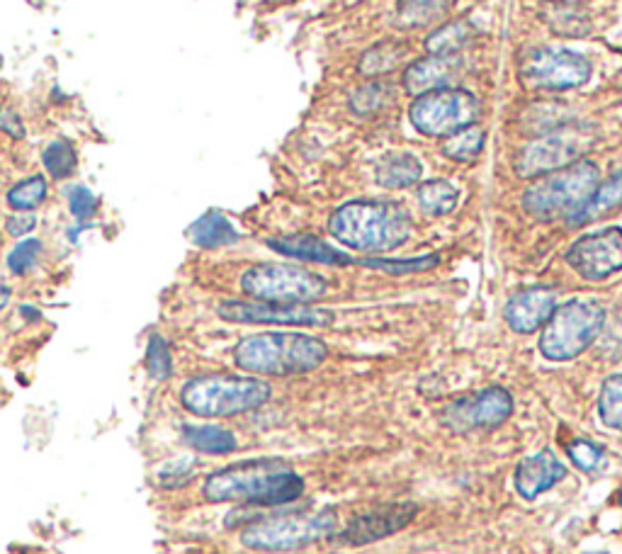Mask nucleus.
<instances>
[{
    "label": "nucleus",
    "mask_w": 622,
    "mask_h": 554,
    "mask_svg": "<svg viewBox=\"0 0 622 554\" xmlns=\"http://www.w3.org/2000/svg\"><path fill=\"white\" fill-rule=\"evenodd\" d=\"M569 457H572V462L584 472H596L598 467H603L606 462L603 447L591 441H574L569 445Z\"/></svg>",
    "instance_id": "nucleus-39"
},
{
    "label": "nucleus",
    "mask_w": 622,
    "mask_h": 554,
    "mask_svg": "<svg viewBox=\"0 0 622 554\" xmlns=\"http://www.w3.org/2000/svg\"><path fill=\"white\" fill-rule=\"evenodd\" d=\"M618 504H620V506H622V492H620V494H618Z\"/></svg>",
    "instance_id": "nucleus-46"
},
{
    "label": "nucleus",
    "mask_w": 622,
    "mask_h": 554,
    "mask_svg": "<svg viewBox=\"0 0 622 554\" xmlns=\"http://www.w3.org/2000/svg\"><path fill=\"white\" fill-rule=\"evenodd\" d=\"M600 183L598 166L594 161H576L566 168L547 173L525 190L523 205L535 219L552 221L572 219L582 209Z\"/></svg>",
    "instance_id": "nucleus-5"
},
{
    "label": "nucleus",
    "mask_w": 622,
    "mask_h": 554,
    "mask_svg": "<svg viewBox=\"0 0 622 554\" xmlns=\"http://www.w3.org/2000/svg\"><path fill=\"white\" fill-rule=\"evenodd\" d=\"M329 231L347 249L385 253L408 241L414 231L411 215L397 202L357 200L339 207L329 219Z\"/></svg>",
    "instance_id": "nucleus-2"
},
{
    "label": "nucleus",
    "mask_w": 622,
    "mask_h": 554,
    "mask_svg": "<svg viewBox=\"0 0 622 554\" xmlns=\"http://www.w3.org/2000/svg\"><path fill=\"white\" fill-rule=\"evenodd\" d=\"M144 368L149 372L154 382H168L175 372L173 350L171 344L161 334H151L146 340V353H144Z\"/></svg>",
    "instance_id": "nucleus-28"
},
{
    "label": "nucleus",
    "mask_w": 622,
    "mask_h": 554,
    "mask_svg": "<svg viewBox=\"0 0 622 554\" xmlns=\"http://www.w3.org/2000/svg\"><path fill=\"white\" fill-rule=\"evenodd\" d=\"M591 142L594 134L582 130V127H554L552 132L533 138L523 148L519 161H515V170L521 178H542L554 173V170L576 164Z\"/></svg>",
    "instance_id": "nucleus-10"
},
{
    "label": "nucleus",
    "mask_w": 622,
    "mask_h": 554,
    "mask_svg": "<svg viewBox=\"0 0 622 554\" xmlns=\"http://www.w3.org/2000/svg\"><path fill=\"white\" fill-rule=\"evenodd\" d=\"M41 253H45V241L41 239H32V237L20 239L5 258L8 270L17 277L29 275L39 265Z\"/></svg>",
    "instance_id": "nucleus-33"
},
{
    "label": "nucleus",
    "mask_w": 622,
    "mask_h": 554,
    "mask_svg": "<svg viewBox=\"0 0 622 554\" xmlns=\"http://www.w3.org/2000/svg\"><path fill=\"white\" fill-rule=\"evenodd\" d=\"M513 413V397L503 387H489L472 397L452 401L440 413V421L452 433H469L477 429H497Z\"/></svg>",
    "instance_id": "nucleus-13"
},
{
    "label": "nucleus",
    "mask_w": 622,
    "mask_h": 554,
    "mask_svg": "<svg viewBox=\"0 0 622 554\" xmlns=\"http://www.w3.org/2000/svg\"><path fill=\"white\" fill-rule=\"evenodd\" d=\"M598 413L608 429L622 431V375H610L598 397Z\"/></svg>",
    "instance_id": "nucleus-31"
},
{
    "label": "nucleus",
    "mask_w": 622,
    "mask_h": 554,
    "mask_svg": "<svg viewBox=\"0 0 622 554\" xmlns=\"http://www.w3.org/2000/svg\"><path fill=\"white\" fill-rule=\"evenodd\" d=\"M438 263H440L438 255H424V258H411V261H387V258L363 261V265H367V268H377V270H385V273H392V275L424 273V270L436 268Z\"/></svg>",
    "instance_id": "nucleus-38"
},
{
    "label": "nucleus",
    "mask_w": 622,
    "mask_h": 554,
    "mask_svg": "<svg viewBox=\"0 0 622 554\" xmlns=\"http://www.w3.org/2000/svg\"><path fill=\"white\" fill-rule=\"evenodd\" d=\"M326 356H329V348L324 340L292 332L246 336L234 348L236 368L258 377L307 375L321 368Z\"/></svg>",
    "instance_id": "nucleus-3"
},
{
    "label": "nucleus",
    "mask_w": 622,
    "mask_h": 554,
    "mask_svg": "<svg viewBox=\"0 0 622 554\" xmlns=\"http://www.w3.org/2000/svg\"><path fill=\"white\" fill-rule=\"evenodd\" d=\"M566 263L584 280H606L622 270V229H603L578 239L566 253Z\"/></svg>",
    "instance_id": "nucleus-14"
},
{
    "label": "nucleus",
    "mask_w": 622,
    "mask_h": 554,
    "mask_svg": "<svg viewBox=\"0 0 622 554\" xmlns=\"http://www.w3.org/2000/svg\"><path fill=\"white\" fill-rule=\"evenodd\" d=\"M10 302H13V290H10V285L0 282V312H3V309H8Z\"/></svg>",
    "instance_id": "nucleus-44"
},
{
    "label": "nucleus",
    "mask_w": 622,
    "mask_h": 554,
    "mask_svg": "<svg viewBox=\"0 0 622 554\" xmlns=\"http://www.w3.org/2000/svg\"><path fill=\"white\" fill-rule=\"evenodd\" d=\"M557 3H562V5H574L578 8L582 3H588V0H557Z\"/></svg>",
    "instance_id": "nucleus-45"
},
{
    "label": "nucleus",
    "mask_w": 622,
    "mask_h": 554,
    "mask_svg": "<svg viewBox=\"0 0 622 554\" xmlns=\"http://www.w3.org/2000/svg\"><path fill=\"white\" fill-rule=\"evenodd\" d=\"M458 76L455 57H426L414 61L404 73V88L408 95H426L430 91L448 88L452 79Z\"/></svg>",
    "instance_id": "nucleus-18"
},
{
    "label": "nucleus",
    "mask_w": 622,
    "mask_h": 554,
    "mask_svg": "<svg viewBox=\"0 0 622 554\" xmlns=\"http://www.w3.org/2000/svg\"><path fill=\"white\" fill-rule=\"evenodd\" d=\"M389 98H392V88H389V85L385 83L365 85V88H361L353 95V110L370 115L375 110H382L389 103Z\"/></svg>",
    "instance_id": "nucleus-37"
},
{
    "label": "nucleus",
    "mask_w": 622,
    "mask_h": 554,
    "mask_svg": "<svg viewBox=\"0 0 622 554\" xmlns=\"http://www.w3.org/2000/svg\"><path fill=\"white\" fill-rule=\"evenodd\" d=\"M37 224L39 219L35 212H13V215L5 219V231L13 239H27L29 233L37 229Z\"/></svg>",
    "instance_id": "nucleus-40"
},
{
    "label": "nucleus",
    "mask_w": 622,
    "mask_h": 554,
    "mask_svg": "<svg viewBox=\"0 0 622 554\" xmlns=\"http://www.w3.org/2000/svg\"><path fill=\"white\" fill-rule=\"evenodd\" d=\"M219 318L229 324H263V326H331L333 312L309 304L280 302H241L227 300L217 306Z\"/></svg>",
    "instance_id": "nucleus-12"
},
{
    "label": "nucleus",
    "mask_w": 622,
    "mask_h": 554,
    "mask_svg": "<svg viewBox=\"0 0 622 554\" xmlns=\"http://www.w3.org/2000/svg\"><path fill=\"white\" fill-rule=\"evenodd\" d=\"M190 239H193L195 246L212 251L236 243L239 231L221 212H207V215L199 217L193 227H190Z\"/></svg>",
    "instance_id": "nucleus-21"
},
{
    "label": "nucleus",
    "mask_w": 622,
    "mask_h": 554,
    "mask_svg": "<svg viewBox=\"0 0 622 554\" xmlns=\"http://www.w3.org/2000/svg\"><path fill=\"white\" fill-rule=\"evenodd\" d=\"M418 516L416 504H389L379 506L370 514L355 516L341 532L345 545H370V542L392 538L394 532L411 526V520Z\"/></svg>",
    "instance_id": "nucleus-15"
},
{
    "label": "nucleus",
    "mask_w": 622,
    "mask_h": 554,
    "mask_svg": "<svg viewBox=\"0 0 622 554\" xmlns=\"http://www.w3.org/2000/svg\"><path fill=\"white\" fill-rule=\"evenodd\" d=\"M241 290L258 302L309 304L321 300L329 290V282L321 275L297 268V265L266 263L253 265L241 275Z\"/></svg>",
    "instance_id": "nucleus-8"
},
{
    "label": "nucleus",
    "mask_w": 622,
    "mask_h": 554,
    "mask_svg": "<svg viewBox=\"0 0 622 554\" xmlns=\"http://www.w3.org/2000/svg\"><path fill=\"white\" fill-rule=\"evenodd\" d=\"M199 472V457L195 455H178L158 462L154 470V484L161 492H178L187 486Z\"/></svg>",
    "instance_id": "nucleus-23"
},
{
    "label": "nucleus",
    "mask_w": 622,
    "mask_h": 554,
    "mask_svg": "<svg viewBox=\"0 0 622 554\" xmlns=\"http://www.w3.org/2000/svg\"><path fill=\"white\" fill-rule=\"evenodd\" d=\"M420 173H424V168H420V161L414 154H387L377 164L375 180L382 188L399 190L418 183Z\"/></svg>",
    "instance_id": "nucleus-22"
},
{
    "label": "nucleus",
    "mask_w": 622,
    "mask_h": 554,
    "mask_svg": "<svg viewBox=\"0 0 622 554\" xmlns=\"http://www.w3.org/2000/svg\"><path fill=\"white\" fill-rule=\"evenodd\" d=\"M100 209V200L88 185H73L69 188V212L71 217L86 224L93 221Z\"/></svg>",
    "instance_id": "nucleus-35"
},
{
    "label": "nucleus",
    "mask_w": 622,
    "mask_h": 554,
    "mask_svg": "<svg viewBox=\"0 0 622 554\" xmlns=\"http://www.w3.org/2000/svg\"><path fill=\"white\" fill-rule=\"evenodd\" d=\"M557 309V294L550 287H530L513 294L509 304L503 309L505 324H509L515 334H535L537 328L547 324Z\"/></svg>",
    "instance_id": "nucleus-16"
},
{
    "label": "nucleus",
    "mask_w": 622,
    "mask_h": 554,
    "mask_svg": "<svg viewBox=\"0 0 622 554\" xmlns=\"http://www.w3.org/2000/svg\"><path fill=\"white\" fill-rule=\"evenodd\" d=\"M181 443L195 455H231L239 450L236 435L217 423H183Z\"/></svg>",
    "instance_id": "nucleus-19"
},
{
    "label": "nucleus",
    "mask_w": 622,
    "mask_h": 554,
    "mask_svg": "<svg viewBox=\"0 0 622 554\" xmlns=\"http://www.w3.org/2000/svg\"><path fill=\"white\" fill-rule=\"evenodd\" d=\"M268 246L282 255H290V258H300V261H309V263H324V265L351 263V255H345L339 249H333L329 246V243H324L321 239H314V237L270 239Z\"/></svg>",
    "instance_id": "nucleus-20"
},
{
    "label": "nucleus",
    "mask_w": 622,
    "mask_h": 554,
    "mask_svg": "<svg viewBox=\"0 0 622 554\" xmlns=\"http://www.w3.org/2000/svg\"><path fill=\"white\" fill-rule=\"evenodd\" d=\"M606 324L603 306L594 300H572L557 306L540 336V353L552 362H566L584 353Z\"/></svg>",
    "instance_id": "nucleus-7"
},
{
    "label": "nucleus",
    "mask_w": 622,
    "mask_h": 554,
    "mask_svg": "<svg viewBox=\"0 0 622 554\" xmlns=\"http://www.w3.org/2000/svg\"><path fill=\"white\" fill-rule=\"evenodd\" d=\"M455 0H399L397 17L402 27H424L448 15Z\"/></svg>",
    "instance_id": "nucleus-24"
},
{
    "label": "nucleus",
    "mask_w": 622,
    "mask_h": 554,
    "mask_svg": "<svg viewBox=\"0 0 622 554\" xmlns=\"http://www.w3.org/2000/svg\"><path fill=\"white\" fill-rule=\"evenodd\" d=\"M408 115L420 134L448 138L477 122L479 103L467 91L440 88L418 95Z\"/></svg>",
    "instance_id": "nucleus-9"
},
{
    "label": "nucleus",
    "mask_w": 622,
    "mask_h": 554,
    "mask_svg": "<svg viewBox=\"0 0 622 554\" xmlns=\"http://www.w3.org/2000/svg\"><path fill=\"white\" fill-rule=\"evenodd\" d=\"M566 477V467L552 450H540L523 457L519 470H515V489L523 498H535L550 492Z\"/></svg>",
    "instance_id": "nucleus-17"
},
{
    "label": "nucleus",
    "mask_w": 622,
    "mask_h": 554,
    "mask_svg": "<svg viewBox=\"0 0 622 554\" xmlns=\"http://www.w3.org/2000/svg\"><path fill=\"white\" fill-rule=\"evenodd\" d=\"M17 314H20V318H23L25 324H39L41 322V312L35 304H20Z\"/></svg>",
    "instance_id": "nucleus-42"
},
{
    "label": "nucleus",
    "mask_w": 622,
    "mask_h": 554,
    "mask_svg": "<svg viewBox=\"0 0 622 554\" xmlns=\"http://www.w3.org/2000/svg\"><path fill=\"white\" fill-rule=\"evenodd\" d=\"M336 530V510H307L263 518L241 530V545L256 552H292L329 538Z\"/></svg>",
    "instance_id": "nucleus-6"
},
{
    "label": "nucleus",
    "mask_w": 622,
    "mask_h": 554,
    "mask_svg": "<svg viewBox=\"0 0 622 554\" xmlns=\"http://www.w3.org/2000/svg\"><path fill=\"white\" fill-rule=\"evenodd\" d=\"M0 243H3V233H0Z\"/></svg>",
    "instance_id": "nucleus-47"
},
{
    "label": "nucleus",
    "mask_w": 622,
    "mask_h": 554,
    "mask_svg": "<svg viewBox=\"0 0 622 554\" xmlns=\"http://www.w3.org/2000/svg\"><path fill=\"white\" fill-rule=\"evenodd\" d=\"M591 76V61L564 49H535L521 63V79L535 91L576 88Z\"/></svg>",
    "instance_id": "nucleus-11"
},
{
    "label": "nucleus",
    "mask_w": 622,
    "mask_h": 554,
    "mask_svg": "<svg viewBox=\"0 0 622 554\" xmlns=\"http://www.w3.org/2000/svg\"><path fill=\"white\" fill-rule=\"evenodd\" d=\"M404 55H406V47L387 41V45H379L367 51L361 61V73H365V76H377L379 73V76H382V73L399 67V61L404 59Z\"/></svg>",
    "instance_id": "nucleus-34"
},
{
    "label": "nucleus",
    "mask_w": 622,
    "mask_h": 554,
    "mask_svg": "<svg viewBox=\"0 0 622 554\" xmlns=\"http://www.w3.org/2000/svg\"><path fill=\"white\" fill-rule=\"evenodd\" d=\"M620 202H622V173L606 180L603 185L598 183V188L594 190V195L588 197L586 205L576 212V215L572 217V221L584 224V221L603 217V215H608L610 209L618 207Z\"/></svg>",
    "instance_id": "nucleus-26"
},
{
    "label": "nucleus",
    "mask_w": 622,
    "mask_h": 554,
    "mask_svg": "<svg viewBox=\"0 0 622 554\" xmlns=\"http://www.w3.org/2000/svg\"><path fill=\"white\" fill-rule=\"evenodd\" d=\"M416 197H418L420 209L434 217H442V215H450V212L458 207L460 193H458V188H452L450 183H446V180H428V183L418 188Z\"/></svg>",
    "instance_id": "nucleus-27"
},
{
    "label": "nucleus",
    "mask_w": 622,
    "mask_h": 554,
    "mask_svg": "<svg viewBox=\"0 0 622 554\" xmlns=\"http://www.w3.org/2000/svg\"><path fill=\"white\" fill-rule=\"evenodd\" d=\"M93 224L90 221H86V224H81V221H76L73 224V227L66 231V239H69V243H78V239H81V233L86 231V229H90Z\"/></svg>",
    "instance_id": "nucleus-43"
},
{
    "label": "nucleus",
    "mask_w": 622,
    "mask_h": 554,
    "mask_svg": "<svg viewBox=\"0 0 622 554\" xmlns=\"http://www.w3.org/2000/svg\"><path fill=\"white\" fill-rule=\"evenodd\" d=\"M0 132H5L13 138H23L25 124H23V120H20V115H15L13 110H8V108H0Z\"/></svg>",
    "instance_id": "nucleus-41"
},
{
    "label": "nucleus",
    "mask_w": 622,
    "mask_h": 554,
    "mask_svg": "<svg viewBox=\"0 0 622 554\" xmlns=\"http://www.w3.org/2000/svg\"><path fill=\"white\" fill-rule=\"evenodd\" d=\"M550 25L554 32H560V35H566V37H582L588 32L586 17L578 13L574 5H562V3L554 5Z\"/></svg>",
    "instance_id": "nucleus-36"
},
{
    "label": "nucleus",
    "mask_w": 622,
    "mask_h": 554,
    "mask_svg": "<svg viewBox=\"0 0 622 554\" xmlns=\"http://www.w3.org/2000/svg\"><path fill=\"white\" fill-rule=\"evenodd\" d=\"M600 554H606V552H600Z\"/></svg>",
    "instance_id": "nucleus-48"
},
{
    "label": "nucleus",
    "mask_w": 622,
    "mask_h": 554,
    "mask_svg": "<svg viewBox=\"0 0 622 554\" xmlns=\"http://www.w3.org/2000/svg\"><path fill=\"white\" fill-rule=\"evenodd\" d=\"M266 380L239 375H197L183 382L178 401L195 419H231L260 409L270 399Z\"/></svg>",
    "instance_id": "nucleus-4"
},
{
    "label": "nucleus",
    "mask_w": 622,
    "mask_h": 554,
    "mask_svg": "<svg viewBox=\"0 0 622 554\" xmlns=\"http://www.w3.org/2000/svg\"><path fill=\"white\" fill-rule=\"evenodd\" d=\"M481 148H484V132L477 130L474 124L465 127V130H460L458 134H452L442 142V154L458 164L477 161Z\"/></svg>",
    "instance_id": "nucleus-30"
},
{
    "label": "nucleus",
    "mask_w": 622,
    "mask_h": 554,
    "mask_svg": "<svg viewBox=\"0 0 622 554\" xmlns=\"http://www.w3.org/2000/svg\"><path fill=\"white\" fill-rule=\"evenodd\" d=\"M47 197H49V180L41 173H35L10 188L5 202L13 212H35L45 205Z\"/></svg>",
    "instance_id": "nucleus-25"
},
{
    "label": "nucleus",
    "mask_w": 622,
    "mask_h": 554,
    "mask_svg": "<svg viewBox=\"0 0 622 554\" xmlns=\"http://www.w3.org/2000/svg\"><path fill=\"white\" fill-rule=\"evenodd\" d=\"M41 166H45L47 173L54 180H69L78 168L76 148H73V144H69L66 138H57V142H51L45 152H41Z\"/></svg>",
    "instance_id": "nucleus-29"
},
{
    "label": "nucleus",
    "mask_w": 622,
    "mask_h": 554,
    "mask_svg": "<svg viewBox=\"0 0 622 554\" xmlns=\"http://www.w3.org/2000/svg\"><path fill=\"white\" fill-rule=\"evenodd\" d=\"M304 494V479L280 457L234 462L207 474L203 498L209 504L284 506Z\"/></svg>",
    "instance_id": "nucleus-1"
},
{
    "label": "nucleus",
    "mask_w": 622,
    "mask_h": 554,
    "mask_svg": "<svg viewBox=\"0 0 622 554\" xmlns=\"http://www.w3.org/2000/svg\"><path fill=\"white\" fill-rule=\"evenodd\" d=\"M469 37H472V27L467 23L442 25L436 35H430L428 51L436 57H452L458 55V49L467 45Z\"/></svg>",
    "instance_id": "nucleus-32"
}]
</instances>
